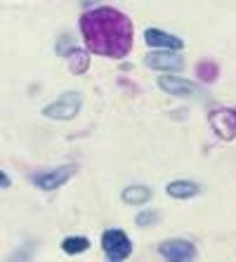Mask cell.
I'll use <instances>...</instances> for the list:
<instances>
[{"instance_id": "6da1fadb", "label": "cell", "mask_w": 236, "mask_h": 262, "mask_svg": "<svg viewBox=\"0 0 236 262\" xmlns=\"http://www.w3.org/2000/svg\"><path fill=\"white\" fill-rule=\"evenodd\" d=\"M80 33L92 55L123 59L133 50L135 26L121 10L102 5L80 17Z\"/></svg>"}, {"instance_id": "7a4b0ae2", "label": "cell", "mask_w": 236, "mask_h": 262, "mask_svg": "<svg viewBox=\"0 0 236 262\" xmlns=\"http://www.w3.org/2000/svg\"><path fill=\"white\" fill-rule=\"evenodd\" d=\"M80 106H83V95L78 90L61 92L59 99L42 106V116L52 118V121H73L80 114Z\"/></svg>"}, {"instance_id": "3957f363", "label": "cell", "mask_w": 236, "mask_h": 262, "mask_svg": "<svg viewBox=\"0 0 236 262\" xmlns=\"http://www.w3.org/2000/svg\"><path fill=\"white\" fill-rule=\"evenodd\" d=\"M102 250L104 255L114 262H121L125 257H130L133 253V241L123 229H106L102 234Z\"/></svg>"}, {"instance_id": "277c9868", "label": "cell", "mask_w": 236, "mask_h": 262, "mask_svg": "<svg viewBox=\"0 0 236 262\" xmlns=\"http://www.w3.org/2000/svg\"><path fill=\"white\" fill-rule=\"evenodd\" d=\"M210 130L218 135L220 140L231 142L236 137V109L234 106H218L208 114Z\"/></svg>"}, {"instance_id": "5b68a950", "label": "cell", "mask_w": 236, "mask_h": 262, "mask_svg": "<svg viewBox=\"0 0 236 262\" xmlns=\"http://www.w3.org/2000/svg\"><path fill=\"white\" fill-rule=\"evenodd\" d=\"M76 172L73 165H59V168H50V170H40L31 175V182L36 184L40 191H55L69 182Z\"/></svg>"}, {"instance_id": "8992f818", "label": "cell", "mask_w": 236, "mask_h": 262, "mask_svg": "<svg viewBox=\"0 0 236 262\" xmlns=\"http://www.w3.org/2000/svg\"><path fill=\"white\" fill-rule=\"evenodd\" d=\"M158 255L170 262H187L196 257V246L184 238H168L163 244H158Z\"/></svg>"}, {"instance_id": "52a82bcc", "label": "cell", "mask_w": 236, "mask_h": 262, "mask_svg": "<svg viewBox=\"0 0 236 262\" xmlns=\"http://www.w3.org/2000/svg\"><path fill=\"white\" fill-rule=\"evenodd\" d=\"M156 85L165 92V95H173V97H184V99H191L199 95V88L191 83V80L182 78V76H158Z\"/></svg>"}, {"instance_id": "ba28073f", "label": "cell", "mask_w": 236, "mask_h": 262, "mask_svg": "<svg viewBox=\"0 0 236 262\" xmlns=\"http://www.w3.org/2000/svg\"><path fill=\"white\" fill-rule=\"evenodd\" d=\"M144 64L154 71H163V73H170V71H180L184 67V59L177 55V50H156V52H149L144 57Z\"/></svg>"}, {"instance_id": "9c48e42d", "label": "cell", "mask_w": 236, "mask_h": 262, "mask_svg": "<svg viewBox=\"0 0 236 262\" xmlns=\"http://www.w3.org/2000/svg\"><path fill=\"white\" fill-rule=\"evenodd\" d=\"M144 40L146 45H152V48H158V50H177L180 52L184 48V40L168 31H161V29H146L144 31Z\"/></svg>"}, {"instance_id": "30bf717a", "label": "cell", "mask_w": 236, "mask_h": 262, "mask_svg": "<svg viewBox=\"0 0 236 262\" xmlns=\"http://www.w3.org/2000/svg\"><path fill=\"white\" fill-rule=\"evenodd\" d=\"M165 194L170 199H177V201H187V199H194L201 194V184L191 182V180H173L165 187Z\"/></svg>"}, {"instance_id": "8fae6325", "label": "cell", "mask_w": 236, "mask_h": 262, "mask_svg": "<svg viewBox=\"0 0 236 262\" xmlns=\"http://www.w3.org/2000/svg\"><path fill=\"white\" fill-rule=\"evenodd\" d=\"M154 191L144 184H130L125 189L121 191V201L127 203V206H146V203L152 201Z\"/></svg>"}, {"instance_id": "7c38bea8", "label": "cell", "mask_w": 236, "mask_h": 262, "mask_svg": "<svg viewBox=\"0 0 236 262\" xmlns=\"http://www.w3.org/2000/svg\"><path fill=\"white\" fill-rule=\"evenodd\" d=\"M67 59H69V69H71V73H76V76H83V73L90 69V52H85V50H80V48L69 50Z\"/></svg>"}, {"instance_id": "4fadbf2b", "label": "cell", "mask_w": 236, "mask_h": 262, "mask_svg": "<svg viewBox=\"0 0 236 262\" xmlns=\"http://www.w3.org/2000/svg\"><path fill=\"white\" fill-rule=\"evenodd\" d=\"M88 248H90V241L85 236H67L61 241V250L67 255H78V253H85Z\"/></svg>"}, {"instance_id": "5bb4252c", "label": "cell", "mask_w": 236, "mask_h": 262, "mask_svg": "<svg viewBox=\"0 0 236 262\" xmlns=\"http://www.w3.org/2000/svg\"><path fill=\"white\" fill-rule=\"evenodd\" d=\"M196 76H199L203 83H212V80L220 76V67L215 64V61H201L199 67H196Z\"/></svg>"}, {"instance_id": "9a60e30c", "label": "cell", "mask_w": 236, "mask_h": 262, "mask_svg": "<svg viewBox=\"0 0 236 262\" xmlns=\"http://www.w3.org/2000/svg\"><path fill=\"white\" fill-rule=\"evenodd\" d=\"M158 222V213L156 210H144V213H139L135 217V225L137 227H154Z\"/></svg>"}, {"instance_id": "2e32d148", "label": "cell", "mask_w": 236, "mask_h": 262, "mask_svg": "<svg viewBox=\"0 0 236 262\" xmlns=\"http://www.w3.org/2000/svg\"><path fill=\"white\" fill-rule=\"evenodd\" d=\"M0 187H3V189H10V187H12V180H10V175H7L5 170H0Z\"/></svg>"}]
</instances>
